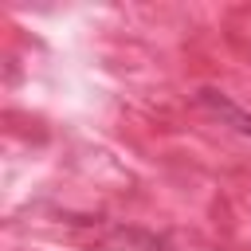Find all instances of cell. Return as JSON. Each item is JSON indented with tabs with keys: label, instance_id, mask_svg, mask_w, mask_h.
Wrapping results in <instances>:
<instances>
[{
	"label": "cell",
	"instance_id": "6da1fadb",
	"mask_svg": "<svg viewBox=\"0 0 251 251\" xmlns=\"http://www.w3.org/2000/svg\"><path fill=\"white\" fill-rule=\"evenodd\" d=\"M200 98H204V106H208L212 114H220L224 122H231L239 133H251V114H243V110H239L227 94H220V90H204Z\"/></svg>",
	"mask_w": 251,
	"mask_h": 251
}]
</instances>
